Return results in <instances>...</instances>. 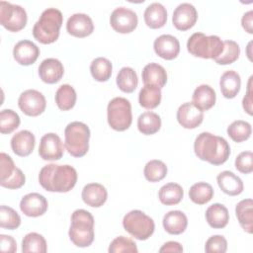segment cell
<instances>
[{
  "label": "cell",
  "instance_id": "cell-4",
  "mask_svg": "<svg viewBox=\"0 0 253 253\" xmlns=\"http://www.w3.org/2000/svg\"><path fill=\"white\" fill-rule=\"evenodd\" d=\"M71 242L77 247H88L94 241V217L85 210L79 209L71 214L68 231Z\"/></svg>",
  "mask_w": 253,
  "mask_h": 253
},
{
  "label": "cell",
  "instance_id": "cell-31",
  "mask_svg": "<svg viewBox=\"0 0 253 253\" xmlns=\"http://www.w3.org/2000/svg\"><path fill=\"white\" fill-rule=\"evenodd\" d=\"M161 89L155 85H144L138 94L139 105L145 109L152 110L159 106L161 102Z\"/></svg>",
  "mask_w": 253,
  "mask_h": 253
},
{
  "label": "cell",
  "instance_id": "cell-10",
  "mask_svg": "<svg viewBox=\"0 0 253 253\" xmlns=\"http://www.w3.org/2000/svg\"><path fill=\"white\" fill-rule=\"evenodd\" d=\"M26 182L25 174L17 168L8 154H0V185L7 189H19Z\"/></svg>",
  "mask_w": 253,
  "mask_h": 253
},
{
  "label": "cell",
  "instance_id": "cell-43",
  "mask_svg": "<svg viewBox=\"0 0 253 253\" xmlns=\"http://www.w3.org/2000/svg\"><path fill=\"white\" fill-rule=\"evenodd\" d=\"M21 224V217L18 212L10 207H0V226L9 230L18 228Z\"/></svg>",
  "mask_w": 253,
  "mask_h": 253
},
{
  "label": "cell",
  "instance_id": "cell-2",
  "mask_svg": "<svg viewBox=\"0 0 253 253\" xmlns=\"http://www.w3.org/2000/svg\"><path fill=\"white\" fill-rule=\"evenodd\" d=\"M194 151L201 160L218 166L227 161L230 146L223 137L204 131L196 137Z\"/></svg>",
  "mask_w": 253,
  "mask_h": 253
},
{
  "label": "cell",
  "instance_id": "cell-19",
  "mask_svg": "<svg viewBox=\"0 0 253 253\" xmlns=\"http://www.w3.org/2000/svg\"><path fill=\"white\" fill-rule=\"evenodd\" d=\"M40 55V48L29 40L18 42L13 48L14 59L21 65H31L36 62Z\"/></svg>",
  "mask_w": 253,
  "mask_h": 253
},
{
  "label": "cell",
  "instance_id": "cell-44",
  "mask_svg": "<svg viewBox=\"0 0 253 253\" xmlns=\"http://www.w3.org/2000/svg\"><path fill=\"white\" fill-rule=\"evenodd\" d=\"M108 251L110 253H118V252H129V253H137L136 244L129 238L126 236H118L116 237L110 244Z\"/></svg>",
  "mask_w": 253,
  "mask_h": 253
},
{
  "label": "cell",
  "instance_id": "cell-11",
  "mask_svg": "<svg viewBox=\"0 0 253 253\" xmlns=\"http://www.w3.org/2000/svg\"><path fill=\"white\" fill-rule=\"evenodd\" d=\"M18 106L25 115L37 117L44 112L46 101L44 96L40 91L28 89L22 92L19 96Z\"/></svg>",
  "mask_w": 253,
  "mask_h": 253
},
{
  "label": "cell",
  "instance_id": "cell-34",
  "mask_svg": "<svg viewBox=\"0 0 253 253\" xmlns=\"http://www.w3.org/2000/svg\"><path fill=\"white\" fill-rule=\"evenodd\" d=\"M116 81L119 89L125 93H132L138 84V78L135 71L127 66L120 69Z\"/></svg>",
  "mask_w": 253,
  "mask_h": 253
},
{
  "label": "cell",
  "instance_id": "cell-18",
  "mask_svg": "<svg viewBox=\"0 0 253 253\" xmlns=\"http://www.w3.org/2000/svg\"><path fill=\"white\" fill-rule=\"evenodd\" d=\"M155 53L166 60L176 58L180 52V42L172 35H161L155 39L153 43Z\"/></svg>",
  "mask_w": 253,
  "mask_h": 253
},
{
  "label": "cell",
  "instance_id": "cell-1",
  "mask_svg": "<svg viewBox=\"0 0 253 253\" xmlns=\"http://www.w3.org/2000/svg\"><path fill=\"white\" fill-rule=\"evenodd\" d=\"M39 182L48 192L67 193L76 185L77 172L70 165L50 163L41 169Z\"/></svg>",
  "mask_w": 253,
  "mask_h": 253
},
{
  "label": "cell",
  "instance_id": "cell-39",
  "mask_svg": "<svg viewBox=\"0 0 253 253\" xmlns=\"http://www.w3.org/2000/svg\"><path fill=\"white\" fill-rule=\"evenodd\" d=\"M228 136L235 142H242L247 140L251 133L252 127L251 125L245 121L237 120L232 122L227 127Z\"/></svg>",
  "mask_w": 253,
  "mask_h": 253
},
{
  "label": "cell",
  "instance_id": "cell-30",
  "mask_svg": "<svg viewBox=\"0 0 253 253\" xmlns=\"http://www.w3.org/2000/svg\"><path fill=\"white\" fill-rule=\"evenodd\" d=\"M235 214L240 226L247 233L253 232V201L252 199H244L235 207Z\"/></svg>",
  "mask_w": 253,
  "mask_h": 253
},
{
  "label": "cell",
  "instance_id": "cell-9",
  "mask_svg": "<svg viewBox=\"0 0 253 253\" xmlns=\"http://www.w3.org/2000/svg\"><path fill=\"white\" fill-rule=\"evenodd\" d=\"M28 21L26 10L20 5L0 1V24L10 32H19Z\"/></svg>",
  "mask_w": 253,
  "mask_h": 253
},
{
  "label": "cell",
  "instance_id": "cell-45",
  "mask_svg": "<svg viewBox=\"0 0 253 253\" xmlns=\"http://www.w3.org/2000/svg\"><path fill=\"white\" fill-rule=\"evenodd\" d=\"M226 250L227 241L222 235H212L206 241L205 251L207 253H224Z\"/></svg>",
  "mask_w": 253,
  "mask_h": 253
},
{
  "label": "cell",
  "instance_id": "cell-17",
  "mask_svg": "<svg viewBox=\"0 0 253 253\" xmlns=\"http://www.w3.org/2000/svg\"><path fill=\"white\" fill-rule=\"evenodd\" d=\"M66 30L69 35L76 38H85L94 31V24L90 16L84 13L71 15L66 23Z\"/></svg>",
  "mask_w": 253,
  "mask_h": 253
},
{
  "label": "cell",
  "instance_id": "cell-25",
  "mask_svg": "<svg viewBox=\"0 0 253 253\" xmlns=\"http://www.w3.org/2000/svg\"><path fill=\"white\" fill-rule=\"evenodd\" d=\"M162 223L166 232L178 235L186 230L188 226V218L181 211H170L164 215Z\"/></svg>",
  "mask_w": 253,
  "mask_h": 253
},
{
  "label": "cell",
  "instance_id": "cell-48",
  "mask_svg": "<svg viewBox=\"0 0 253 253\" xmlns=\"http://www.w3.org/2000/svg\"><path fill=\"white\" fill-rule=\"evenodd\" d=\"M252 76H250L249 80H248V84H247V91H246V95L243 97L242 100V106L244 111L248 114V115H252V103H253V98H252Z\"/></svg>",
  "mask_w": 253,
  "mask_h": 253
},
{
  "label": "cell",
  "instance_id": "cell-7",
  "mask_svg": "<svg viewBox=\"0 0 253 253\" xmlns=\"http://www.w3.org/2000/svg\"><path fill=\"white\" fill-rule=\"evenodd\" d=\"M107 120L109 126L117 131L127 129L132 122L130 102L123 97L112 99L107 107Z\"/></svg>",
  "mask_w": 253,
  "mask_h": 253
},
{
  "label": "cell",
  "instance_id": "cell-50",
  "mask_svg": "<svg viewBox=\"0 0 253 253\" xmlns=\"http://www.w3.org/2000/svg\"><path fill=\"white\" fill-rule=\"evenodd\" d=\"M159 252H176L180 253L183 252V247L179 242L176 241H168L162 245V247L159 249Z\"/></svg>",
  "mask_w": 253,
  "mask_h": 253
},
{
  "label": "cell",
  "instance_id": "cell-24",
  "mask_svg": "<svg viewBox=\"0 0 253 253\" xmlns=\"http://www.w3.org/2000/svg\"><path fill=\"white\" fill-rule=\"evenodd\" d=\"M144 22L150 29H160L167 22L166 8L158 2H153L148 5L143 14Z\"/></svg>",
  "mask_w": 253,
  "mask_h": 253
},
{
  "label": "cell",
  "instance_id": "cell-46",
  "mask_svg": "<svg viewBox=\"0 0 253 253\" xmlns=\"http://www.w3.org/2000/svg\"><path fill=\"white\" fill-rule=\"evenodd\" d=\"M235 168L243 174H249L253 171V153L243 151L235 158Z\"/></svg>",
  "mask_w": 253,
  "mask_h": 253
},
{
  "label": "cell",
  "instance_id": "cell-42",
  "mask_svg": "<svg viewBox=\"0 0 253 253\" xmlns=\"http://www.w3.org/2000/svg\"><path fill=\"white\" fill-rule=\"evenodd\" d=\"M21 123L19 115L11 110L5 109L0 112V131L2 134H9L19 127Z\"/></svg>",
  "mask_w": 253,
  "mask_h": 253
},
{
  "label": "cell",
  "instance_id": "cell-20",
  "mask_svg": "<svg viewBox=\"0 0 253 253\" xmlns=\"http://www.w3.org/2000/svg\"><path fill=\"white\" fill-rule=\"evenodd\" d=\"M64 74V67L56 58H45L39 66L40 78L47 84H54L60 81Z\"/></svg>",
  "mask_w": 253,
  "mask_h": 253
},
{
  "label": "cell",
  "instance_id": "cell-28",
  "mask_svg": "<svg viewBox=\"0 0 253 253\" xmlns=\"http://www.w3.org/2000/svg\"><path fill=\"white\" fill-rule=\"evenodd\" d=\"M241 87L240 75L234 70L225 71L219 79V88L223 97L232 99L239 93Z\"/></svg>",
  "mask_w": 253,
  "mask_h": 253
},
{
  "label": "cell",
  "instance_id": "cell-27",
  "mask_svg": "<svg viewBox=\"0 0 253 253\" xmlns=\"http://www.w3.org/2000/svg\"><path fill=\"white\" fill-rule=\"evenodd\" d=\"M192 100L193 104L204 112L210 110L214 106L216 94L215 91L210 85L202 84L195 89L192 96Z\"/></svg>",
  "mask_w": 253,
  "mask_h": 253
},
{
  "label": "cell",
  "instance_id": "cell-6",
  "mask_svg": "<svg viewBox=\"0 0 253 253\" xmlns=\"http://www.w3.org/2000/svg\"><path fill=\"white\" fill-rule=\"evenodd\" d=\"M187 49L194 56L214 59L222 52L223 42L214 35L206 36L203 33H195L187 42Z\"/></svg>",
  "mask_w": 253,
  "mask_h": 253
},
{
  "label": "cell",
  "instance_id": "cell-12",
  "mask_svg": "<svg viewBox=\"0 0 253 253\" xmlns=\"http://www.w3.org/2000/svg\"><path fill=\"white\" fill-rule=\"evenodd\" d=\"M111 27L120 34H128L134 31L138 18L134 11L126 7L116 8L110 16Z\"/></svg>",
  "mask_w": 253,
  "mask_h": 253
},
{
  "label": "cell",
  "instance_id": "cell-47",
  "mask_svg": "<svg viewBox=\"0 0 253 253\" xmlns=\"http://www.w3.org/2000/svg\"><path fill=\"white\" fill-rule=\"evenodd\" d=\"M0 250L2 252L14 253L17 250V243L10 235L0 234Z\"/></svg>",
  "mask_w": 253,
  "mask_h": 253
},
{
  "label": "cell",
  "instance_id": "cell-29",
  "mask_svg": "<svg viewBox=\"0 0 253 253\" xmlns=\"http://www.w3.org/2000/svg\"><path fill=\"white\" fill-rule=\"evenodd\" d=\"M206 220L212 228H223L229 221L228 210L225 206L215 203L207 209Z\"/></svg>",
  "mask_w": 253,
  "mask_h": 253
},
{
  "label": "cell",
  "instance_id": "cell-3",
  "mask_svg": "<svg viewBox=\"0 0 253 253\" xmlns=\"http://www.w3.org/2000/svg\"><path fill=\"white\" fill-rule=\"evenodd\" d=\"M63 16L56 8H47L41 14L33 28L34 38L43 44L54 42L60 33Z\"/></svg>",
  "mask_w": 253,
  "mask_h": 253
},
{
  "label": "cell",
  "instance_id": "cell-35",
  "mask_svg": "<svg viewBox=\"0 0 253 253\" xmlns=\"http://www.w3.org/2000/svg\"><path fill=\"white\" fill-rule=\"evenodd\" d=\"M76 92L69 84H63L55 92V103L61 111H68L75 106Z\"/></svg>",
  "mask_w": 253,
  "mask_h": 253
},
{
  "label": "cell",
  "instance_id": "cell-21",
  "mask_svg": "<svg viewBox=\"0 0 253 253\" xmlns=\"http://www.w3.org/2000/svg\"><path fill=\"white\" fill-rule=\"evenodd\" d=\"M35 135L27 129L18 131L11 138V148L13 152L21 157L30 155L35 148Z\"/></svg>",
  "mask_w": 253,
  "mask_h": 253
},
{
  "label": "cell",
  "instance_id": "cell-8",
  "mask_svg": "<svg viewBox=\"0 0 253 253\" xmlns=\"http://www.w3.org/2000/svg\"><path fill=\"white\" fill-rule=\"evenodd\" d=\"M123 226L131 236L138 240L148 239L154 232V220L142 211L133 210L123 218Z\"/></svg>",
  "mask_w": 253,
  "mask_h": 253
},
{
  "label": "cell",
  "instance_id": "cell-22",
  "mask_svg": "<svg viewBox=\"0 0 253 253\" xmlns=\"http://www.w3.org/2000/svg\"><path fill=\"white\" fill-rule=\"evenodd\" d=\"M81 197L86 205L92 208H100L106 203L108 192L106 188L99 183H89L84 186Z\"/></svg>",
  "mask_w": 253,
  "mask_h": 253
},
{
  "label": "cell",
  "instance_id": "cell-41",
  "mask_svg": "<svg viewBox=\"0 0 253 253\" xmlns=\"http://www.w3.org/2000/svg\"><path fill=\"white\" fill-rule=\"evenodd\" d=\"M240 55L239 44L234 41H224L223 42V50L222 52L214 58V61L220 65L231 64L235 62Z\"/></svg>",
  "mask_w": 253,
  "mask_h": 253
},
{
  "label": "cell",
  "instance_id": "cell-40",
  "mask_svg": "<svg viewBox=\"0 0 253 253\" xmlns=\"http://www.w3.org/2000/svg\"><path fill=\"white\" fill-rule=\"evenodd\" d=\"M144 177L149 182H159L167 175L166 164L158 159L148 161L143 169Z\"/></svg>",
  "mask_w": 253,
  "mask_h": 253
},
{
  "label": "cell",
  "instance_id": "cell-33",
  "mask_svg": "<svg viewBox=\"0 0 253 253\" xmlns=\"http://www.w3.org/2000/svg\"><path fill=\"white\" fill-rule=\"evenodd\" d=\"M138 130L145 135H151L156 133L161 127L160 117L151 111L142 113L137 119Z\"/></svg>",
  "mask_w": 253,
  "mask_h": 253
},
{
  "label": "cell",
  "instance_id": "cell-26",
  "mask_svg": "<svg viewBox=\"0 0 253 253\" xmlns=\"http://www.w3.org/2000/svg\"><path fill=\"white\" fill-rule=\"evenodd\" d=\"M141 76L144 85H155L160 89L164 87L167 82V72L165 68L155 62L146 64L142 69Z\"/></svg>",
  "mask_w": 253,
  "mask_h": 253
},
{
  "label": "cell",
  "instance_id": "cell-23",
  "mask_svg": "<svg viewBox=\"0 0 253 253\" xmlns=\"http://www.w3.org/2000/svg\"><path fill=\"white\" fill-rule=\"evenodd\" d=\"M216 181L220 190L228 196H237L243 191L242 180L231 171L220 172L216 177Z\"/></svg>",
  "mask_w": 253,
  "mask_h": 253
},
{
  "label": "cell",
  "instance_id": "cell-38",
  "mask_svg": "<svg viewBox=\"0 0 253 253\" xmlns=\"http://www.w3.org/2000/svg\"><path fill=\"white\" fill-rule=\"evenodd\" d=\"M46 250L47 246L44 237L37 232L26 234L22 240V251L24 253H45Z\"/></svg>",
  "mask_w": 253,
  "mask_h": 253
},
{
  "label": "cell",
  "instance_id": "cell-5",
  "mask_svg": "<svg viewBox=\"0 0 253 253\" xmlns=\"http://www.w3.org/2000/svg\"><path fill=\"white\" fill-rule=\"evenodd\" d=\"M90 129L82 122H72L64 129V146L73 157L84 156L89 149Z\"/></svg>",
  "mask_w": 253,
  "mask_h": 253
},
{
  "label": "cell",
  "instance_id": "cell-32",
  "mask_svg": "<svg viewBox=\"0 0 253 253\" xmlns=\"http://www.w3.org/2000/svg\"><path fill=\"white\" fill-rule=\"evenodd\" d=\"M183 197V188L179 184L173 182L163 185L158 192V198L165 206L177 205L182 201Z\"/></svg>",
  "mask_w": 253,
  "mask_h": 253
},
{
  "label": "cell",
  "instance_id": "cell-13",
  "mask_svg": "<svg viewBox=\"0 0 253 253\" xmlns=\"http://www.w3.org/2000/svg\"><path fill=\"white\" fill-rule=\"evenodd\" d=\"M64 147L60 137L53 132L42 136L39 146V155L43 160H59L63 156Z\"/></svg>",
  "mask_w": 253,
  "mask_h": 253
},
{
  "label": "cell",
  "instance_id": "cell-36",
  "mask_svg": "<svg viewBox=\"0 0 253 253\" xmlns=\"http://www.w3.org/2000/svg\"><path fill=\"white\" fill-rule=\"evenodd\" d=\"M213 197V189L211 185L206 182H198L191 186L189 190V198L197 205H205Z\"/></svg>",
  "mask_w": 253,
  "mask_h": 253
},
{
  "label": "cell",
  "instance_id": "cell-49",
  "mask_svg": "<svg viewBox=\"0 0 253 253\" xmlns=\"http://www.w3.org/2000/svg\"><path fill=\"white\" fill-rule=\"evenodd\" d=\"M241 24L243 29L248 33V34H253V11L250 10L246 12L241 19Z\"/></svg>",
  "mask_w": 253,
  "mask_h": 253
},
{
  "label": "cell",
  "instance_id": "cell-37",
  "mask_svg": "<svg viewBox=\"0 0 253 253\" xmlns=\"http://www.w3.org/2000/svg\"><path fill=\"white\" fill-rule=\"evenodd\" d=\"M113 65L106 57H97L90 64L92 77L99 82L108 81L112 75Z\"/></svg>",
  "mask_w": 253,
  "mask_h": 253
},
{
  "label": "cell",
  "instance_id": "cell-16",
  "mask_svg": "<svg viewBox=\"0 0 253 253\" xmlns=\"http://www.w3.org/2000/svg\"><path fill=\"white\" fill-rule=\"evenodd\" d=\"M46 199L39 193H30L25 195L20 202L21 211L30 217L42 215L47 210Z\"/></svg>",
  "mask_w": 253,
  "mask_h": 253
},
{
  "label": "cell",
  "instance_id": "cell-15",
  "mask_svg": "<svg viewBox=\"0 0 253 253\" xmlns=\"http://www.w3.org/2000/svg\"><path fill=\"white\" fill-rule=\"evenodd\" d=\"M176 117L183 127L193 129L203 123L204 112L195 106L193 102H186L178 108Z\"/></svg>",
  "mask_w": 253,
  "mask_h": 253
},
{
  "label": "cell",
  "instance_id": "cell-14",
  "mask_svg": "<svg viewBox=\"0 0 253 253\" xmlns=\"http://www.w3.org/2000/svg\"><path fill=\"white\" fill-rule=\"evenodd\" d=\"M198 20V12L194 5L190 3L179 4L172 16L173 26L179 31H187L194 27Z\"/></svg>",
  "mask_w": 253,
  "mask_h": 253
}]
</instances>
